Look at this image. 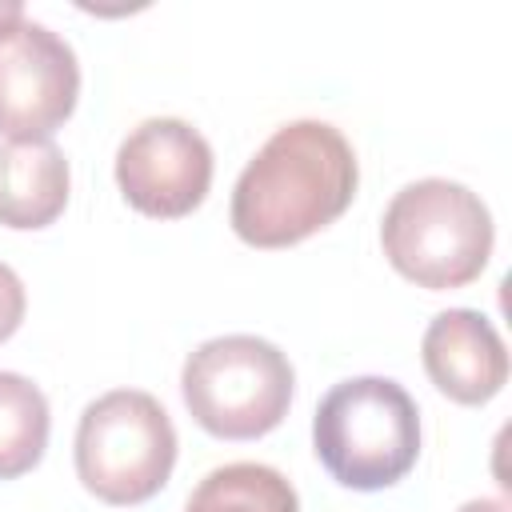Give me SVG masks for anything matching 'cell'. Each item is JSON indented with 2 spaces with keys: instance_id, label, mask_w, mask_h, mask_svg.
<instances>
[{
  "instance_id": "ba28073f",
  "label": "cell",
  "mask_w": 512,
  "mask_h": 512,
  "mask_svg": "<svg viewBox=\"0 0 512 512\" xmlns=\"http://www.w3.org/2000/svg\"><path fill=\"white\" fill-rule=\"evenodd\" d=\"M428 380L456 404H488L508 380V352L500 332L476 308L440 312L420 340Z\"/></svg>"
},
{
  "instance_id": "7c38bea8",
  "label": "cell",
  "mask_w": 512,
  "mask_h": 512,
  "mask_svg": "<svg viewBox=\"0 0 512 512\" xmlns=\"http://www.w3.org/2000/svg\"><path fill=\"white\" fill-rule=\"evenodd\" d=\"M24 284H20V276L8 268V264H0V344L20 328V320H24Z\"/></svg>"
},
{
  "instance_id": "5b68a950",
  "label": "cell",
  "mask_w": 512,
  "mask_h": 512,
  "mask_svg": "<svg viewBox=\"0 0 512 512\" xmlns=\"http://www.w3.org/2000/svg\"><path fill=\"white\" fill-rule=\"evenodd\" d=\"M180 392L204 432L220 440H256L288 416L292 364L260 336H216L184 360Z\"/></svg>"
},
{
  "instance_id": "52a82bcc",
  "label": "cell",
  "mask_w": 512,
  "mask_h": 512,
  "mask_svg": "<svg viewBox=\"0 0 512 512\" xmlns=\"http://www.w3.org/2000/svg\"><path fill=\"white\" fill-rule=\"evenodd\" d=\"M80 64L68 40L24 16L0 40V136L48 140L76 108Z\"/></svg>"
},
{
  "instance_id": "7a4b0ae2",
  "label": "cell",
  "mask_w": 512,
  "mask_h": 512,
  "mask_svg": "<svg viewBox=\"0 0 512 512\" xmlns=\"http://www.w3.org/2000/svg\"><path fill=\"white\" fill-rule=\"evenodd\" d=\"M312 444L328 476L356 492H380L420 456V412L388 376L340 380L312 416Z\"/></svg>"
},
{
  "instance_id": "9c48e42d",
  "label": "cell",
  "mask_w": 512,
  "mask_h": 512,
  "mask_svg": "<svg viewBox=\"0 0 512 512\" xmlns=\"http://www.w3.org/2000/svg\"><path fill=\"white\" fill-rule=\"evenodd\" d=\"M68 160L52 140H12L0 148V224L48 228L68 204Z\"/></svg>"
},
{
  "instance_id": "8fae6325",
  "label": "cell",
  "mask_w": 512,
  "mask_h": 512,
  "mask_svg": "<svg viewBox=\"0 0 512 512\" xmlns=\"http://www.w3.org/2000/svg\"><path fill=\"white\" fill-rule=\"evenodd\" d=\"M48 424L44 392L20 372H0V480H16L40 464Z\"/></svg>"
},
{
  "instance_id": "277c9868",
  "label": "cell",
  "mask_w": 512,
  "mask_h": 512,
  "mask_svg": "<svg viewBox=\"0 0 512 512\" xmlns=\"http://www.w3.org/2000/svg\"><path fill=\"white\" fill-rule=\"evenodd\" d=\"M176 464V428L156 396L116 388L92 400L76 424V476L116 508L152 500Z\"/></svg>"
},
{
  "instance_id": "4fadbf2b",
  "label": "cell",
  "mask_w": 512,
  "mask_h": 512,
  "mask_svg": "<svg viewBox=\"0 0 512 512\" xmlns=\"http://www.w3.org/2000/svg\"><path fill=\"white\" fill-rule=\"evenodd\" d=\"M16 24H24V4H20V0H0V40H4Z\"/></svg>"
},
{
  "instance_id": "5bb4252c",
  "label": "cell",
  "mask_w": 512,
  "mask_h": 512,
  "mask_svg": "<svg viewBox=\"0 0 512 512\" xmlns=\"http://www.w3.org/2000/svg\"><path fill=\"white\" fill-rule=\"evenodd\" d=\"M456 512H508V504L504 500H468Z\"/></svg>"
},
{
  "instance_id": "6da1fadb",
  "label": "cell",
  "mask_w": 512,
  "mask_h": 512,
  "mask_svg": "<svg viewBox=\"0 0 512 512\" xmlns=\"http://www.w3.org/2000/svg\"><path fill=\"white\" fill-rule=\"evenodd\" d=\"M356 152L324 120L276 128L232 188V228L252 248H288L328 228L356 196Z\"/></svg>"
},
{
  "instance_id": "30bf717a",
  "label": "cell",
  "mask_w": 512,
  "mask_h": 512,
  "mask_svg": "<svg viewBox=\"0 0 512 512\" xmlns=\"http://www.w3.org/2000/svg\"><path fill=\"white\" fill-rule=\"evenodd\" d=\"M184 512H300V500L276 468L240 460L212 468L188 496Z\"/></svg>"
},
{
  "instance_id": "3957f363",
  "label": "cell",
  "mask_w": 512,
  "mask_h": 512,
  "mask_svg": "<svg viewBox=\"0 0 512 512\" xmlns=\"http://www.w3.org/2000/svg\"><path fill=\"white\" fill-rule=\"evenodd\" d=\"M492 216L484 200L456 180H416L400 188L380 220L388 264L432 292L472 284L492 256Z\"/></svg>"
},
{
  "instance_id": "8992f818",
  "label": "cell",
  "mask_w": 512,
  "mask_h": 512,
  "mask_svg": "<svg viewBox=\"0 0 512 512\" xmlns=\"http://www.w3.org/2000/svg\"><path fill=\"white\" fill-rule=\"evenodd\" d=\"M116 184L140 216L180 220L208 196L212 148L188 120L152 116L124 136L116 152Z\"/></svg>"
}]
</instances>
